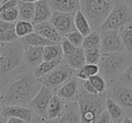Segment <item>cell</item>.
Wrapping results in <instances>:
<instances>
[{
  "instance_id": "44dd1931",
  "label": "cell",
  "mask_w": 132,
  "mask_h": 123,
  "mask_svg": "<svg viewBox=\"0 0 132 123\" xmlns=\"http://www.w3.org/2000/svg\"><path fill=\"white\" fill-rule=\"evenodd\" d=\"M64 104L65 103L62 101H61L54 93V95L53 96L49 104H48L47 110H46L45 120H53V119H55L58 117H60L62 112H63Z\"/></svg>"
},
{
  "instance_id": "9c48e42d",
  "label": "cell",
  "mask_w": 132,
  "mask_h": 123,
  "mask_svg": "<svg viewBox=\"0 0 132 123\" xmlns=\"http://www.w3.org/2000/svg\"><path fill=\"white\" fill-rule=\"evenodd\" d=\"M101 53H126L125 47L119 36L118 30L101 32Z\"/></svg>"
},
{
  "instance_id": "c3c4849f",
  "label": "cell",
  "mask_w": 132,
  "mask_h": 123,
  "mask_svg": "<svg viewBox=\"0 0 132 123\" xmlns=\"http://www.w3.org/2000/svg\"><path fill=\"white\" fill-rule=\"evenodd\" d=\"M131 12H132V9H131Z\"/></svg>"
},
{
  "instance_id": "52a82bcc",
  "label": "cell",
  "mask_w": 132,
  "mask_h": 123,
  "mask_svg": "<svg viewBox=\"0 0 132 123\" xmlns=\"http://www.w3.org/2000/svg\"><path fill=\"white\" fill-rule=\"evenodd\" d=\"M73 76H75V71L70 68L63 61L58 67H56L51 72L39 78L38 81L42 84V86L55 92L57 89L67 83Z\"/></svg>"
},
{
  "instance_id": "4316f807",
  "label": "cell",
  "mask_w": 132,
  "mask_h": 123,
  "mask_svg": "<svg viewBox=\"0 0 132 123\" xmlns=\"http://www.w3.org/2000/svg\"><path fill=\"white\" fill-rule=\"evenodd\" d=\"M58 59H63V53L60 44H52L44 47V61H54Z\"/></svg>"
},
{
  "instance_id": "5bb4252c",
  "label": "cell",
  "mask_w": 132,
  "mask_h": 123,
  "mask_svg": "<svg viewBox=\"0 0 132 123\" xmlns=\"http://www.w3.org/2000/svg\"><path fill=\"white\" fill-rule=\"evenodd\" d=\"M24 60L28 70L34 71L44 62V48L24 46Z\"/></svg>"
},
{
  "instance_id": "d6a6232c",
  "label": "cell",
  "mask_w": 132,
  "mask_h": 123,
  "mask_svg": "<svg viewBox=\"0 0 132 123\" xmlns=\"http://www.w3.org/2000/svg\"><path fill=\"white\" fill-rule=\"evenodd\" d=\"M116 83L122 86L132 89V63L128 66V68L124 71L119 78L115 81Z\"/></svg>"
},
{
  "instance_id": "d590c367",
  "label": "cell",
  "mask_w": 132,
  "mask_h": 123,
  "mask_svg": "<svg viewBox=\"0 0 132 123\" xmlns=\"http://www.w3.org/2000/svg\"><path fill=\"white\" fill-rule=\"evenodd\" d=\"M60 44H61V47H62V53H63V56L64 55L72 54V53H73L74 52L76 51V49H77V48L74 47L65 37H62Z\"/></svg>"
},
{
  "instance_id": "6da1fadb",
  "label": "cell",
  "mask_w": 132,
  "mask_h": 123,
  "mask_svg": "<svg viewBox=\"0 0 132 123\" xmlns=\"http://www.w3.org/2000/svg\"><path fill=\"white\" fill-rule=\"evenodd\" d=\"M42 88V84L31 71L15 76L1 88L0 103L2 106H21L28 108L31 101Z\"/></svg>"
},
{
  "instance_id": "8d00e7d4",
  "label": "cell",
  "mask_w": 132,
  "mask_h": 123,
  "mask_svg": "<svg viewBox=\"0 0 132 123\" xmlns=\"http://www.w3.org/2000/svg\"><path fill=\"white\" fill-rule=\"evenodd\" d=\"M82 70L86 73V75L89 78L95 76L97 74H100V68L99 65H93V64H85L83 66Z\"/></svg>"
},
{
  "instance_id": "1f68e13d",
  "label": "cell",
  "mask_w": 132,
  "mask_h": 123,
  "mask_svg": "<svg viewBox=\"0 0 132 123\" xmlns=\"http://www.w3.org/2000/svg\"><path fill=\"white\" fill-rule=\"evenodd\" d=\"M0 20L6 23L15 24L18 21V9L17 6H14L0 13Z\"/></svg>"
},
{
  "instance_id": "7dc6e473",
  "label": "cell",
  "mask_w": 132,
  "mask_h": 123,
  "mask_svg": "<svg viewBox=\"0 0 132 123\" xmlns=\"http://www.w3.org/2000/svg\"><path fill=\"white\" fill-rule=\"evenodd\" d=\"M110 123H114V122H112V121H110Z\"/></svg>"
},
{
  "instance_id": "f546056e",
  "label": "cell",
  "mask_w": 132,
  "mask_h": 123,
  "mask_svg": "<svg viewBox=\"0 0 132 123\" xmlns=\"http://www.w3.org/2000/svg\"><path fill=\"white\" fill-rule=\"evenodd\" d=\"M119 33L125 47V52L132 55V28H122L119 30Z\"/></svg>"
},
{
  "instance_id": "277c9868",
  "label": "cell",
  "mask_w": 132,
  "mask_h": 123,
  "mask_svg": "<svg viewBox=\"0 0 132 123\" xmlns=\"http://www.w3.org/2000/svg\"><path fill=\"white\" fill-rule=\"evenodd\" d=\"M132 63V55L127 53H101L99 62L100 73L107 84L114 83Z\"/></svg>"
},
{
  "instance_id": "b9f144b4",
  "label": "cell",
  "mask_w": 132,
  "mask_h": 123,
  "mask_svg": "<svg viewBox=\"0 0 132 123\" xmlns=\"http://www.w3.org/2000/svg\"><path fill=\"white\" fill-rule=\"evenodd\" d=\"M121 123H132V119L128 117H125Z\"/></svg>"
},
{
  "instance_id": "74e56055",
  "label": "cell",
  "mask_w": 132,
  "mask_h": 123,
  "mask_svg": "<svg viewBox=\"0 0 132 123\" xmlns=\"http://www.w3.org/2000/svg\"><path fill=\"white\" fill-rule=\"evenodd\" d=\"M80 83H81V87L84 89V91H86L87 92L90 94H93V95H98V92H96V90L94 89V87L92 85V83L89 81V80L87 81H80Z\"/></svg>"
},
{
  "instance_id": "7c38bea8",
  "label": "cell",
  "mask_w": 132,
  "mask_h": 123,
  "mask_svg": "<svg viewBox=\"0 0 132 123\" xmlns=\"http://www.w3.org/2000/svg\"><path fill=\"white\" fill-rule=\"evenodd\" d=\"M54 93L64 103L77 102L79 94V80L76 75L57 89Z\"/></svg>"
},
{
  "instance_id": "e575fe53",
  "label": "cell",
  "mask_w": 132,
  "mask_h": 123,
  "mask_svg": "<svg viewBox=\"0 0 132 123\" xmlns=\"http://www.w3.org/2000/svg\"><path fill=\"white\" fill-rule=\"evenodd\" d=\"M66 39L76 48H81L82 46V43H83V35H81L80 32L78 31H74L72 32V33L68 34V35H66L65 36Z\"/></svg>"
},
{
  "instance_id": "3957f363",
  "label": "cell",
  "mask_w": 132,
  "mask_h": 123,
  "mask_svg": "<svg viewBox=\"0 0 132 123\" xmlns=\"http://www.w3.org/2000/svg\"><path fill=\"white\" fill-rule=\"evenodd\" d=\"M107 92L93 95L81 87L79 81V94L78 106L80 110L81 123H95L105 110Z\"/></svg>"
},
{
  "instance_id": "836d02e7",
  "label": "cell",
  "mask_w": 132,
  "mask_h": 123,
  "mask_svg": "<svg viewBox=\"0 0 132 123\" xmlns=\"http://www.w3.org/2000/svg\"><path fill=\"white\" fill-rule=\"evenodd\" d=\"M101 51L100 49H89L84 50V57L86 64H99L100 59H101Z\"/></svg>"
},
{
  "instance_id": "cb8c5ba5",
  "label": "cell",
  "mask_w": 132,
  "mask_h": 123,
  "mask_svg": "<svg viewBox=\"0 0 132 123\" xmlns=\"http://www.w3.org/2000/svg\"><path fill=\"white\" fill-rule=\"evenodd\" d=\"M20 42L23 44L24 46H35V47H45L52 44H56L54 43H52L48 41L47 39L44 38L41 35H37L35 33H33L24 38L19 39Z\"/></svg>"
},
{
  "instance_id": "60d3db41",
  "label": "cell",
  "mask_w": 132,
  "mask_h": 123,
  "mask_svg": "<svg viewBox=\"0 0 132 123\" xmlns=\"http://www.w3.org/2000/svg\"><path fill=\"white\" fill-rule=\"evenodd\" d=\"M7 123H28L27 121L23 120L20 119H15V118H11L7 119Z\"/></svg>"
},
{
  "instance_id": "7402d4cb",
  "label": "cell",
  "mask_w": 132,
  "mask_h": 123,
  "mask_svg": "<svg viewBox=\"0 0 132 123\" xmlns=\"http://www.w3.org/2000/svg\"><path fill=\"white\" fill-rule=\"evenodd\" d=\"M17 40L19 38L15 35V24L0 20V44H10Z\"/></svg>"
},
{
  "instance_id": "681fc988",
  "label": "cell",
  "mask_w": 132,
  "mask_h": 123,
  "mask_svg": "<svg viewBox=\"0 0 132 123\" xmlns=\"http://www.w3.org/2000/svg\"><path fill=\"white\" fill-rule=\"evenodd\" d=\"M131 119H132V117H131Z\"/></svg>"
},
{
  "instance_id": "ee69618b",
  "label": "cell",
  "mask_w": 132,
  "mask_h": 123,
  "mask_svg": "<svg viewBox=\"0 0 132 123\" xmlns=\"http://www.w3.org/2000/svg\"><path fill=\"white\" fill-rule=\"evenodd\" d=\"M2 47H3V44H0V54H1V52H2Z\"/></svg>"
},
{
  "instance_id": "ffe728a7",
  "label": "cell",
  "mask_w": 132,
  "mask_h": 123,
  "mask_svg": "<svg viewBox=\"0 0 132 123\" xmlns=\"http://www.w3.org/2000/svg\"><path fill=\"white\" fill-rule=\"evenodd\" d=\"M63 61L70 68L74 71L81 70L83 68L86 63H85L84 57V50L82 48H77L73 53L69 55H64Z\"/></svg>"
},
{
  "instance_id": "d6986e66",
  "label": "cell",
  "mask_w": 132,
  "mask_h": 123,
  "mask_svg": "<svg viewBox=\"0 0 132 123\" xmlns=\"http://www.w3.org/2000/svg\"><path fill=\"white\" fill-rule=\"evenodd\" d=\"M105 110L108 112L110 120L114 123H121L124 118L126 117V113L122 110V108L119 104H117L113 100L110 99L108 95L105 102Z\"/></svg>"
},
{
  "instance_id": "8fae6325",
  "label": "cell",
  "mask_w": 132,
  "mask_h": 123,
  "mask_svg": "<svg viewBox=\"0 0 132 123\" xmlns=\"http://www.w3.org/2000/svg\"><path fill=\"white\" fill-rule=\"evenodd\" d=\"M49 22L62 37H64L66 35L76 31L74 26V15H72L54 13L53 14Z\"/></svg>"
},
{
  "instance_id": "f1b7e54d",
  "label": "cell",
  "mask_w": 132,
  "mask_h": 123,
  "mask_svg": "<svg viewBox=\"0 0 132 123\" xmlns=\"http://www.w3.org/2000/svg\"><path fill=\"white\" fill-rule=\"evenodd\" d=\"M15 31L16 36L21 39L33 34L35 32V29H34V24H32V22L18 20L15 23Z\"/></svg>"
},
{
  "instance_id": "9a60e30c",
  "label": "cell",
  "mask_w": 132,
  "mask_h": 123,
  "mask_svg": "<svg viewBox=\"0 0 132 123\" xmlns=\"http://www.w3.org/2000/svg\"><path fill=\"white\" fill-rule=\"evenodd\" d=\"M47 123H81L80 110L77 102H71L64 104L63 112L60 117Z\"/></svg>"
},
{
  "instance_id": "8992f818",
  "label": "cell",
  "mask_w": 132,
  "mask_h": 123,
  "mask_svg": "<svg viewBox=\"0 0 132 123\" xmlns=\"http://www.w3.org/2000/svg\"><path fill=\"white\" fill-rule=\"evenodd\" d=\"M132 1H116L106 22L97 30L99 33L110 30L132 28Z\"/></svg>"
},
{
  "instance_id": "603a6c76",
  "label": "cell",
  "mask_w": 132,
  "mask_h": 123,
  "mask_svg": "<svg viewBox=\"0 0 132 123\" xmlns=\"http://www.w3.org/2000/svg\"><path fill=\"white\" fill-rule=\"evenodd\" d=\"M35 1H18V20L32 22L35 15Z\"/></svg>"
},
{
  "instance_id": "ac0fdd59",
  "label": "cell",
  "mask_w": 132,
  "mask_h": 123,
  "mask_svg": "<svg viewBox=\"0 0 132 123\" xmlns=\"http://www.w3.org/2000/svg\"><path fill=\"white\" fill-rule=\"evenodd\" d=\"M35 32L34 33L41 35L44 38L47 39L48 41L54 44H60L62 37L57 33V31L54 29L52 24L50 22L42 23V24H35L34 26Z\"/></svg>"
},
{
  "instance_id": "ab89813d",
  "label": "cell",
  "mask_w": 132,
  "mask_h": 123,
  "mask_svg": "<svg viewBox=\"0 0 132 123\" xmlns=\"http://www.w3.org/2000/svg\"><path fill=\"white\" fill-rule=\"evenodd\" d=\"M30 123H47V121L44 120V119H42V118H40L39 116H37L35 114L33 119H32V121Z\"/></svg>"
},
{
  "instance_id": "d4e9b609",
  "label": "cell",
  "mask_w": 132,
  "mask_h": 123,
  "mask_svg": "<svg viewBox=\"0 0 132 123\" xmlns=\"http://www.w3.org/2000/svg\"><path fill=\"white\" fill-rule=\"evenodd\" d=\"M62 62H63V59H58V60L49 61V62H44V61L36 69H35L34 71H31V72H33L35 77L38 80L39 78L46 75L49 72H51L53 70H54Z\"/></svg>"
},
{
  "instance_id": "f35d334b",
  "label": "cell",
  "mask_w": 132,
  "mask_h": 123,
  "mask_svg": "<svg viewBox=\"0 0 132 123\" xmlns=\"http://www.w3.org/2000/svg\"><path fill=\"white\" fill-rule=\"evenodd\" d=\"M110 121L111 120H110V118L109 116L108 112H107L106 110H104L95 123H110Z\"/></svg>"
},
{
  "instance_id": "4dcf8cb0",
  "label": "cell",
  "mask_w": 132,
  "mask_h": 123,
  "mask_svg": "<svg viewBox=\"0 0 132 123\" xmlns=\"http://www.w3.org/2000/svg\"><path fill=\"white\" fill-rule=\"evenodd\" d=\"M89 81L92 83V85L94 87L96 92L99 94H102L107 92V89H108V84H107L106 81L104 78L101 75V74H97L95 76L89 78Z\"/></svg>"
},
{
  "instance_id": "7bdbcfd3",
  "label": "cell",
  "mask_w": 132,
  "mask_h": 123,
  "mask_svg": "<svg viewBox=\"0 0 132 123\" xmlns=\"http://www.w3.org/2000/svg\"><path fill=\"white\" fill-rule=\"evenodd\" d=\"M0 123H7V119L0 115Z\"/></svg>"
},
{
  "instance_id": "484cf974",
  "label": "cell",
  "mask_w": 132,
  "mask_h": 123,
  "mask_svg": "<svg viewBox=\"0 0 132 123\" xmlns=\"http://www.w3.org/2000/svg\"><path fill=\"white\" fill-rule=\"evenodd\" d=\"M74 26H75L76 31L80 32L83 35V37L87 36L92 32L88 21L81 10L74 15Z\"/></svg>"
},
{
  "instance_id": "83f0119b",
  "label": "cell",
  "mask_w": 132,
  "mask_h": 123,
  "mask_svg": "<svg viewBox=\"0 0 132 123\" xmlns=\"http://www.w3.org/2000/svg\"><path fill=\"white\" fill-rule=\"evenodd\" d=\"M83 50L100 49L101 48V34L98 31H92L90 35L84 37L81 46Z\"/></svg>"
},
{
  "instance_id": "7a4b0ae2",
  "label": "cell",
  "mask_w": 132,
  "mask_h": 123,
  "mask_svg": "<svg viewBox=\"0 0 132 123\" xmlns=\"http://www.w3.org/2000/svg\"><path fill=\"white\" fill-rule=\"evenodd\" d=\"M27 69L24 60V45L16 42L4 44L0 54V88Z\"/></svg>"
},
{
  "instance_id": "f6af8a7d",
  "label": "cell",
  "mask_w": 132,
  "mask_h": 123,
  "mask_svg": "<svg viewBox=\"0 0 132 123\" xmlns=\"http://www.w3.org/2000/svg\"><path fill=\"white\" fill-rule=\"evenodd\" d=\"M1 112H2V105L0 103V115H1Z\"/></svg>"
},
{
  "instance_id": "5b68a950",
  "label": "cell",
  "mask_w": 132,
  "mask_h": 123,
  "mask_svg": "<svg viewBox=\"0 0 132 123\" xmlns=\"http://www.w3.org/2000/svg\"><path fill=\"white\" fill-rule=\"evenodd\" d=\"M81 11L87 19L92 31H97L112 11L116 1L112 0H82Z\"/></svg>"
},
{
  "instance_id": "e0dca14e",
  "label": "cell",
  "mask_w": 132,
  "mask_h": 123,
  "mask_svg": "<svg viewBox=\"0 0 132 123\" xmlns=\"http://www.w3.org/2000/svg\"><path fill=\"white\" fill-rule=\"evenodd\" d=\"M53 13L48 4V1L38 0L35 2V15L32 20V24H42V23L49 22Z\"/></svg>"
},
{
  "instance_id": "4fadbf2b",
  "label": "cell",
  "mask_w": 132,
  "mask_h": 123,
  "mask_svg": "<svg viewBox=\"0 0 132 123\" xmlns=\"http://www.w3.org/2000/svg\"><path fill=\"white\" fill-rule=\"evenodd\" d=\"M53 14L63 13L74 15L81 10V3L78 0H53L48 1Z\"/></svg>"
},
{
  "instance_id": "bcb514c9",
  "label": "cell",
  "mask_w": 132,
  "mask_h": 123,
  "mask_svg": "<svg viewBox=\"0 0 132 123\" xmlns=\"http://www.w3.org/2000/svg\"><path fill=\"white\" fill-rule=\"evenodd\" d=\"M0 94H1V88H0Z\"/></svg>"
},
{
  "instance_id": "30bf717a",
  "label": "cell",
  "mask_w": 132,
  "mask_h": 123,
  "mask_svg": "<svg viewBox=\"0 0 132 123\" xmlns=\"http://www.w3.org/2000/svg\"><path fill=\"white\" fill-rule=\"evenodd\" d=\"M53 95H54V92L49 90L46 87L42 86L39 92L31 101L28 108L31 109L35 115L39 116L45 120L46 110H47L48 104Z\"/></svg>"
},
{
  "instance_id": "ba28073f",
  "label": "cell",
  "mask_w": 132,
  "mask_h": 123,
  "mask_svg": "<svg viewBox=\"0 0 132 123\" xmlns=\"http://www.w3.org/2000/svg\"><path fill=\"white\" fill-rule=\"evenodd\" d=\"M107 95L122 108L126 117H132V89L116 83H110L108 85Z\"/></svg>"
},
{
  "instance_id": "2e32d148",
  "label": "cell",
  "mask_w": 132,
  "mask_h": 123,
  "mask_svg": "<svg viewBox=\"0 0 132 123\" xmlns=\"http://www.w3.org/2000/svg\"><path fill=\"white\" fill-rule=\"evenodd\" d=\"M35 113L33 110L26 107L21 106H2V112L1 116L5 119H8L11 118H15V119H20L23 120L27 121L30 123L34 118Z\"/></svg>"
}]
</instances>
